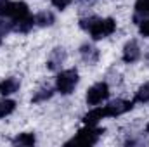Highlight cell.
I'll return each instance as SVG.
<instances>
[{
  "mask_svg": "<svg viewBox=\"0 0 149 147\" xmlns=\"http://www.w3.org/2000/svg\"><path fill=\"white\" fill-rule=\"evenodd\" d=\"M102 133H104V128H95V126L85 125V128H81L74 139L66 142V146H94V144H97V140Z\"/></svg>",
  "mask_w": 149,
  "mask_h": 147,
  "instance_id": "6da1fadb",
  "label": "cell"
},
{
  "mask_svg": "<svg viewBox=\"0 0 149 147\" xmlns=\"http://www.w3.org/2000/svg\"><path fill=\"white\" fill-rule=\"evenodd\" d=\"M28 5L24 2H12V0H0V17L19 19L28 16Z\"/></svg>",
  "mask_w": 149,
  "mask_h": 147,
  "instance_id": "7a4b0ae2",
  "label": "cell"
},
{
  "mask_svg": "<svg viewBox=\"0 0 149 147\" xmlns=\"http://www.w3.org/2000/svg\"><path fill=\"white\" fill-rule=\"evenodd\" d=\"M114 30H116V21L113 17H106V19H97L95 17V21L88 28L90 37L94 40H102V38L109 37L111 33H114Z\"/></svg>",
  "mask_w": 149,
  "mask_h": 147,
  "instance_id": "3957f363",
  "label": "cell"
},
{
  "mask_svg": "<svg viewBox=\"0 0 149 147\" xmlns=\"http://www.w3.org/2000/svg\"><path fill=\"white\" fill-rule=\"evenodd\" d=\"M76 83H78V73H76V69L61 71V73L57 74V78H56V88L63 95H70L74 90Z\"/></svg>",
  "mask_w": 149,
  "mask_h": 147,
  "instance_id": "277c9868",
  "label": "cell"
},
{
  "mask_svg": "<svg viewBox=\"0 0 149 147\" xmlns=\"http://www.w3.org/2000/svg\"><path fill=\"white\" fill-rule=\"evenodd\" d=\"M109 97V87L104 81H99L95 85H92L87 92V104L88 106H99L102 101H106Z\"/></svg>",
  "mask_w": 149,
  "mask_h": 147,
  "instance_id": "5b68a950",
  "label": "cell"
},
{
  "mask_svg": "<svg viewBox=\"0 0 149 147\" xmlns=\"http://www.w3.org/2000/svg\"><path fill=\"white\" fill-rule=\"evenodd\" d=\"M134 101H123V99H116V101H111L108 106H104V111H106V116H121L128 111H132L134 107Z\"/></svg>",
  "mask_w": 149,
  "mask_h": 147,
  "instance_id": "8992f818",
  "label": "cell"
},
{
  "mask_svg": "<svg viewBox=\"0 0 149 147\" xmlns=\"http://www.w3.org/2000/svg\"><path fill=\"white\" fill-rule=\"evenodd\" d=\"M64 61H66V50H64L63 47H56V49L50 52L49 59H47V68H49L50 71H57V69L64 64Z\"/></svg>",
  "mask_w": 149,
  "mask_h": 147,
  "instance_id": "52a82bcc",
  "label": "cell"
},
{
  "mask_svg": "<svg viewBox=\"0 0 149 147\" xmlns=\"http://www.w3.org/2000/svg\"><path fill=\"white\" fill-rule=\"evenodd\" d=\"M139 57H141V49H139L137 42L135 40L127 42L125 47H123V61L127 64H132V62L139 61Z\"/></svg>",
  "mask_w": 149,
  "mask_h": 147,
  "instance_id": "ba28073f",
  "label": "cell"
},
{
  "mask_svg": "<svg viewBox=\"0 0 149 147\" xmlns=\"http://www.w3.org/2000/svg\"><path fill=\"white\" fill-rule=\"evenodd\" d=\"M10 21H12V31H17V33H28L35 24V17L30 14L19 19H10Z\"/></svg>",
  "mask_w": 149,
  "mask_h": 147,
  "instance_id": "9c48e42d",
  "label": "cell"
},
{
  "mask_svg": "<svg viewBox=\"0 0 149 147\" xmlns=\"http://www.w3.org/2000/svg\"><path fill=\"white\" fill-rule=\"evenodd\" d=\"M80 55H81V59H83L87 64H95V62L99 61L101 52H99V49H97V47L85 43V45H81V47H80Z\"/></svg>",
  "mask_w": 149,
  "mask_h": 147,
  "instance_id": "30bf717a",
  "label": "cell"
},
{
  "mask_svg": "<svg viewBox=\"0 0 149 147\" xmlns=\"http://www.w3.org/2000/svg\"><path fill=\"white\" fill-rule=\"evenodd\" d=\"M19 85H21L19 78H16V76H12V78H5V80L0 81V94H2V95L16 94V92L19 90Z\"/></svg>",
  "mask_w": 149,
  "mask_h": 147,
  "instance_id": "8fae6325",
  "label": "cell"
},
{
  "mask_svg": "<svg viewBox=\"0 0 149 147\" xmlns=\"http://www.w3.org/2000/svg\"><path fill=\"white\" fill-rule=\"evenodd\" d=\"M102 118H106V111H104V107H94V109L88 111L81 119H83L85 125H88V126H95Z\"/></svg>",
  "mask_w": 149,
  "mask_h": 147,
  "instance_id": "7c38bea8",
  "label": "cell"
},
{
  "mask_svg": "<svg viewBox=\"0 0 149 147\" xmlns=\"http://www.w3.org/2000/svg\"><path fill=\"white\" fill-rule=\"evenodd\" d=\"M148 14H149V0H135V16H134V21L139 24Z\"/></svg>",
  "mask_w": 149,
  "mask_h": 147,
  "instance_id": "4fadbf2b",
  "label": "cell"
},
{
  "mask_svg": "<svg viewBox=\"0 0 149 147\" xmlns=\"http://www.w3.org/2000/svg\"><path fill=\"white\" fill-rule=\"evenodd\" d=\"M54 23H56V17H54V14L50 10H42L35 16V24L37 26L45 28V26H52Z\"/></svg>",
  "mask_w": 149,
  "mask_h": 147,
  "instance_id": "5bb4252c",
  "label": "cell"
},
{
  "mask_svg": "<svg viewBox=\"0 0 149 147\" xmlns=\"http://www.w3.org/2000/svg\"><path fill=\"white\" fill-rule=\"evenodd\" d=\"M52 95H54V88H52V87H42V88L38 90L37 94L33 95L31 102H33V104H38V102H43V101L50 99Z\"/></svg>",
  "mask_w": 149,
  "mask_h": 147,
  "instance_id": "9a60e30c",
  "label": "cell"
},
{
  "mask_svg": "<svg viewBox=\"0 0 149 147\" xmlns=\"http://www.w3.org/2000/svg\"><path fill=\"white\" fill-rule=\"evenodd\" d=\"M12 144H14V146H26V147H30V146H33V144H35V135H33V133H19V135L12 140Z\"/></svg>",
  "mask_w": 149,
  "mask_h": 147,
  "instance_id": "2e32d148",
  "label": "cell"
},
{
  "mask_svg": "<svg viewBox=\"0 0 149 147\" xmlns=\"http://www.w3.org/2000/svg\"><path fill=\"white\" fill-rule=\"evenodd\" d=\"M14 109H16V102L14 101H10V99H2L0 101V118L9 116Z\"/></svg>",
  "mask_w": 149,
  "mask_h": 147,
  "instance_id": "e0dca14e",
  "label": "cell"
},
{
  "mask_svg": "<svg viewBox=\"0 0 149 147\" xmlns=\"http://www.w3.org/2000/svg\"><path fill=\"white\" fill-rule=\"evenodd\" d=\"M134 102H142V104L149 102V83H144V85L135 92V99H134Z\"/></svg>",
  "mask_w": 149,
  "mask_h": 147,
  "instance_id": "ac0fdd59",
  "label": "cell"
},
{
  "mask_svg": "<svg viewBox=\"0 0 149 147\" xmlns=\"http://www.w3.org/2000/svg\"><path fill=\"white\" fill-rule=\"evenodd\" d=\"M94 21H95V16H90V17H83V19H80V28L88 31V28L92 26V23H94Z\"/></svg>",
  "mask_w": 149,
  "mask_h": 147,
  "instance_id": "d6986e66",
  "label": "cell"
},
{
  "mask_svg": "<svg viewBox=\"0 0 149 147\" xmlns=\"http://www.w3.org/2000/svg\"><path fill=\"white\" fill-rule=\"evenodd\" d=\"M139 31L142 37H149V19H142L139 23Z\"/></svg>",
  "mask_w": 149,
  "mask_h": 147,
  "instance_id": "ffe728a7",
  "label": "cell"
},
{
  "mask_svg": "<svg viewBox=\"0 0 149 147\" xmlns=\"http://www.w3.org/2000/svg\"><path fill=\"white\" fill-rule=\"evenodd\" d=\"M71 2H73V0H52V3H54L57 9H61V10H63V9H66Z\"/></svg>",
  "mask_w": 149,
  "mask_h": 147,
  "instance_id": "44dd1931",
  "label": "cell"
},
{
  "mask_svg": "<svg viewBox=\"0 0 149 147\" xmlns=\"http://www.w3.org/2000/svg\"><path fill=\"white\" fill-rule=\"evenodd\" d=\"M146 61H148V62H149V50H148V52H146Z\"/></svg>",
  "mask_w": 149,
  "mask_h": 147,
  "instance_id": "7402d4cb",
  "label": "cell"
},
{
  "mask_svg": "<svg viewBox=\"0 0 149 147\" xmlns=\"http://www.w3.org/2000/svg\"><path fill=\"white\" fill-rule=\"evenodd\" d=\"M146 132H148V133H149V123H148V125H146Z\"/></svg>",
  "mask_w": 149,
  "mask_h": 147,
  "instance_id": "603a6c76",
  "label": "cell"
},
{
  "mask_svg": "<svg viewBox=\"0 0 149 147\" xmlns=\"http://www.w3.org/2000/svg\"><path fill=\"white\" fill-rule=\"evenodd\" d=\"M83 2H85V3H90V2H94V0H83Z\"/></svg>",
  "mask_w": 149,
  "mask_h": 147,
  "instance_id": "cb8c5ba5",
  "label": "cell"
},
{
  "mask_svg": "<svg viewBox=\"0 0 149 147\" xmlns=\"http://www.w3.org/2000/svg\"><path fill=\"white\" fill-rule=\"evenodd\" d=\"M0 43H2V37H0Z\"/></svg>",
  "mask_w": 149,
  "mask_h": 147,
  "instance_id": "d4e9b609",
  "label": "cell"
}]
</instances>
